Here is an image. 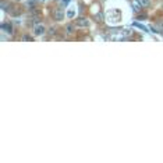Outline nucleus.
Listing matches in <instances>:
<instances>
[{
  "instance_id": "nucleus-1",
  "label": "nucleus",
  "mask_w": 163,
  "mask_h": 163,
  "mask_svg": "<svg viewBox=\"0 0 163 163\" xmlns=\"http://www.w3.org/2000/svg\"><path fill=\"white\" fill-rule=\"evenodd\" d=\"M33 35L35 36H42L45 32H46V27H45L43 24H36L35 27H33Z\"/></svg>"
},
{
  "instance_id": "nucleus-2",
  "label": "nucleus",
  "mask_w": 163,
  "mask_h": 163,
  "mask_svg": "<svg viewBox=\"0 0 163 163\" xmlns=\"http://www.w3.org/2000/svg\"><path fill=\"white\" fill-rule=\"evenodd\" d=\"M1 31L4 33H9V35H13L14 33V28H13V24H11L10 21H4L3 24H1Z\"/></svg>"
},
{
  "instance_id": "nucleus-3",
  "label": "nucleus",
  "mask_w": 163,
  "mask_h": 163,
  "mask_svg": "<svg viewBox=\"0 0 163 163\" xmlns=\"http://www.w3.org/2000/svg\"><path fill=\"white\" fill-rule=\"evenodd\" d=\"M53 18L56 21H63L64 20V10L61 9H57V10L53 11Z\"/></svg>"
},
{
  "instance_id": "nucleus-4",
  "label": "nucleus",
  "mask_w": 163,
  "mask_h": 163,
  "mask_svg": "<svg viewBox=\"0 0 163 163\" xmlns=\"http://www.w3.org/2000/svg\"><path fill=\"white\" fill-rule=\"evenodd\" d=\"M75 25L85 28V27L89 25V21H88V18H85V17H78V18L75 20Z\"/></svg>"
},
{
  "instance_id": "nucleus-5",
  "label": "nucleus",
  "mask_w": 163,
  "mask_h": 163,
  "mask_svg": "<svg viewBox=\"0 0 163 163\" xmlns=\"http://www.w3.org/2000/svg\"><path fill=\"white\" fill-rule=\"evenodd\" d=\"M64 32L67 33L68 36L74 35V33H75V25H74V24H65V27H64Z\"/></svg>"
},
{
  "instance_id": "nucleus-6",
  "label": "nucleus",
  "mask_w": 163,
  "mask_h": 163,
  "mask_svg": "<svg viewBox=\"0 0 163 163\" xmlns=\"http://www.w3.org/2000/svg\"><path fill=\"white\" fill-rule=\"evenodd\" d=\"M131 4H132V9H134V11H135V13H138V11L141 10V3H140V1H138V0H132V1H131Z\"/></svg>"
},
{
  "instance_id": "nucleus-7",
  "label": "nucleus",
  "mask_w": 163,
  "mask_h": 163,
  "mask_svg": "<svg viewBox=\"0 0 163 163\" xmlns=\"http://www.w3.org/2000/svg\"><path fill=\"white\" fill-rule=\"evenodd\" d=\"M74 15H75L74 9H68V11H67V17H68V18H74Z\"/></svg>"
},
{
  "instance_id": "nucleus-8",
  "label": "nucleus",
  "mask_w": 163,
  "mask_h": 163,
  "mask_svg": "<svg viewBox=\"0 0 163 163\" xmlns=\"http://www.w3.org/2000/svg\"><path fill=\"white\" fill-rule=\"evenodd\" d=\"M140 3H141L142 7H149V4H151V0H138Z\"/></svg>"
},
{
  "instance_id": "nucleus-9",
  "label": "nucleus",
  "mask_w": 163,
  "mask_h": 163,
  "mask_svg": "<svg viewBox=\"0 0 163 163\" xmlns=\"http://www.w3.org/2000/svg\"><path fill=\"white\" fill-rule=\"evenodd\" d=\"M68 3H70V0H60V4L61 6H67Z\"/></svg>"
},
{
  "instance_id": "nucleus-10",
  "label": "nucleus",
  "mask_w": 163,
  "mask_h": 163,
  "mask_svg": "<svg viewBox=\"0 0 163 163\" xmlns=\"http://www.w3.org/2000/svg\"><path fill=\"white\" fill-rule=\"evenodd\" d=\"M96 20H99V21H102V20H103V15H102V13H98V14H96Z\"/></svg>"
},
{
  "instance_id": "nucleus-11",
  "label": "nucleus",
  "mask_w": 163,
  "mask_h": 163,
  "mask_svg": "<svg viewBox=\"0 0 163 163\" xmlns=\"http://www.w3.org/2000/svg\"><path fill=\"white\" fill-rule=\"evenodd\" d=\"M24 41H28V42H29V41H32V36H29V35H25V36H24Z\"/></svg>"
},
{
  "instance_id": "nucleus-12",
  "label": "nucleus",
  "mask_w": 163,
  "mask_h": 163,
  "mask_svg": "<svg viewBox=\"0 0 163 163\" xmlns=\"http://www.w3.org/2000/svg\"><path fill=\"white\" fill-rule=\"evenodd\" d=\"M56 33V28H50L49 29V35H54Z\"/></svg>"
},
{
  "instance_id": "nucleus-13",
  "label": "nucleus",
  "mask_w": 163,
  "mask_h": 163,
  "mask_svg": "<svg viewBox=\"0 0 163 163\" xmlns=\"http://www.w3.org/2000/svg\"><path fill=\"white\" fill-rule=\"evenodd\" d=\"M135 25H137L138 28H141V29H144V31H148V29H146V28H145L144 25H140V24H135Z\"/></svg>"
},
{
  "instance_id": "nucleus-14",
  "label": "nucleus",
  "mask_w": 163,
  "mask_h": 163,
  "mask_svg": "<svg viewBox=\"0 0 163 163\" xmlns=\"http://www.w3.org/2000/svg\"><path fill=\"white\" fill-rule=\"evenodd\" d=\"M42 1H43V0H42Z\"/></svg>"
}]
</instances>
